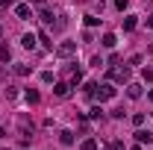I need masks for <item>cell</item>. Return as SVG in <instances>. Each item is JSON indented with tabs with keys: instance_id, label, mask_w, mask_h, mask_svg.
<instances>
[{
	"instance_id": "cell-10",
	"label": "cell",
	"mask_w": 153,
	"mask_h": 150,
	"mask_svg": "<svg viewBox=\"0 0 153 150\" xmlns=\"http://www.w3.org/2000/svg\"><path fill=\"white\" fill-rule=\"evenodd\" d=\"M59 141H62L65 147H71V144H74V132H71V130H62V132H59Z\"/></svg>"
},
{
	"instance_id": "cell-2",
	"label": "cell",
	"mask_w": 153,
	"mask_h": 150,
	"mask_svg": "<svg viewBox=\"0 0 153 150\" xmlns=\"http://www.w3.org/2000/svg\"><path fill=\"white\" fill-rule=\"evenodd\" d=\"M76 53V41H62L56 47V56H62V59H71Z\"/></svg>"
},
{
	"instance_id": "cell-3",
	"label": "cell",
	"mask_w": 153,
	"mask_h": 150,
	"mask_svg": "<svg viewBox=\"0 0 153 150\" xmlns=\"http://www.w3.org/2000/svg\"><path fill=\"white\" fill-rule=\"evenodd\" d=\"M109 79L112 82H130V68L124 65V68H112L109 71Z\"/></svg>"
},
{
	"instance_id": "cell-31",
	"label": "cell",
	"mask_w": 153,
	"mask_h": 150,
	"mask_svg": "<svg viewBox=\"0 0 153 150\" xmlns=\"http://www.w3.org/2000/svg\"><path fill=\"white\" fill-rule=\"evenodd\" d=\"M3 135H6V130H3V127H0V138H3Z\"/></svg>"
},
{
	"instance_id": "cell-14",
	"label": "cell",
	"mask_w": 153,
	"mask_h": 150,
	"mask_svg": "<svg viewBox=\"0 0 153 150\" xmlns=\"http://www.w3.org/2000/svg\"><path fill=\"white\" fill-rule=\"evenodd\" d=\"M100 41H103V47H115V44H118V38H115V33H106V36L100 38Z\"/></svg>"
},
{
	"instance_id": "cell-1",
	"label": "cell",
	"mask_w": 153,
	"mask_h": 150,
	"mask_svg": "<svg viewBox=\"0 0 153 150\" xmlns=\"http://www.w3.org/2000/svg\"><path fill=\"white\" fill-rule=\"evenodd\" d=\"M115 94H118V88H115L112 82H103V85H97L94 97H97V100H112Z\"/></svg>"
},
{
	"instance_id": "cell-21",
	"label": "cell",
	"mask_w": 153,
	"mask_h": 150,
	"mask_svg": "<svg viewBox=\"0 0 153 150\" xmlns=\"http://www.w3.org/2000/svg\"><path fill=\"white\" fill-rule=\"evenodd\" d=\"M97 24H100L97 15H85V27H97Z\"/></svg>"
},
{
	"instance_id": "cell-23",
	"label": "cell",
	"mask_w": 153,
	"mask_h": 150,
	"mask_svg": "<svg viewBox=\"0 0 153 150\" xmlns=\"http://www.w3.org/2000/svg\"><path fill=\"white\" fill-rule=\"evenodd\" d=\"M133 124H135V127H141V124H144V112H135L133 115Z\"/></svg>"
},
{
	"instance_id": "cell-32",
	"label": "cell",
	"mask_w": 153,
	"mask_h": 150,
	"mask_svg": "<svg viewBox=\"0 0 153 150\" xmlns=\"http://www.w3.org/2000/svg\"><path fill=\"white\" fill-rule=\"evenodd\" d=\"M147 97H150V100H153V88H150V91H147Z\"/></svg>"
},
{
	"instance_id": "cell-20",
	"label": "cell",
	"mask_w": 153,
	"mask_h": 150,
	"mask_svg": "<svg viewBox=\"0 0 153 150\" xmlns=\"http://www.w3.org/2000/svg\"><path fill=\"white\" fill-rule=\"evenodd\" d=\"M135 24H138V21H135V18H124V30L130 33V30H135Z\"/></svg>"
},
{
	"instance_id": "cell-26",
	"label": "cell",
	"mask_w": 153,
	"mask_h": 150,
	"mask_svg": "<svg viewBox=\"0 0 153 150\" xmlns=\"http://www.w3.org/2000/svg\"><path fill=\"white\" fill-rule=\"evenodd\" d=\"M127 3H130V0H115V9H121V12H124V9H127Z\"/></svg>"
},
{
	"instance_id": "cell-17",
	"label": "cell",
	"mask_w": 153,
	"mask_h": 150,
	"mask_svg": "<svg viewBox=\"0 0 153 150\" xmlns=\"http://www.w3.org/2000/svg\"><path fill=\"white\" fill-rule=\"evenodd\" d=\"M79 82H82V71H74V74H71V88H76Z\"/></svg>"
},
{
	"instance_id": "cell-35",
	"label": "cell",
	"mask_w": 153,
	"mask_h": 150,
	"mask_svg": "<svg viewBox=\"0 0 153 150\" xmlns=\"http://www.w3.org/2000/svg\"><path fill=\"white\" fill-rule=\"evenodd\" d=\"M103 150H109V147H103Z\"/></svg>"
},
{
	"instance_id": "cell-27",
	"label": "cell",
	"mask_w": 153,
	"mask_h": 150,
	"mask_svg": "<svg viewBox=\"0 0 153 150\" xmlns=\"http://www.w3.org/2000/svg\"><path fill=\"white\" fill-rule=\"evenodd\" d=\"M144 79H150V82H153V68H144Z\"/></svg>"
},
{
	"instance_id": "cell-19",
	"label": "cell",
	"mask_w": 153,
	"mask_h": 150,
	"mask_svg": "<svg viewBox=\"0 0 153 150\" xmlns=\"http://www.w3.org/2000/svg\"><path fill=\"white\" fill-rule=\"evenodd\" d=\"M88 118H91V121H100V118H103V109H100V106H94V109L88 112Z\"/></svg>"
},
{
	"instance_id": "cell-33",
	"label": "cell",
	"mask_w": 153,
	"mask_h": 150,
	"mask_svg": "<svg viewBox=\"0 0 153 150\" xmlns=\"http://www.w3.org/2000/svg\"><path fill=\"white\" fill-rule=\"evenodd\" d=\"M0 41H3V27H0Z\"/></svg>"
},
{
	"instance_id": "cell-24",
	"label": "cell",
	"mask_w": 153,
	"mask_h": 150,
	"mask_svg": "<svg viewBox=\"0 0 153 150\" xmlns=\"http://www.w3.org/2000/svg\"><path fill=\"white\" fill-rule=\"evenodd\" d=\"M41 41H44V47H47V50H53V41H50V36H47V33H41Z\"/></svg>"
},
{
	"instance_id": "cell-13",
	"label": "cell",
	"mask_w": 153,
	"mask_h": 150,
	"mask_svg": "<svg viewBox=\"0 0 153 150\" xmlns=\"http://www.w3.org/2000/svg\"><path fill=\"white\" fill-rule=\"evenodd\" d=\"M24 97H27V103H38V100H41V94H38L36 88H27V91H24Z\"/></svg>"
},
{
	"instance_id": "cell-9",
	"label": "cell",
	"mask_w": 153,
	"mask_h": 150,
	"mask_svg": "<svg viewBox=\"0 0 153 150\" xmlns=\"http://www.w3.org/2000/svg\"><path fill=\"white\" fill-rule=\"evenodd\" d=\"M36 41H38V38L33 36V33H27V36H21V44H24L27 50H36Z\"/></svg>"
},
{
	"instance_id": "cell-29",
	"label": "cell",
	"mask_w": 153,
	"mask_h": 150,
	"mask_svg": "<svg viewBox=\"0 0 153 150\" xmlns=\"http://www.w3.org/2000/svg\"><path fill=\"white\" fill-rule=\"evenodd\" d=\"M130 150H141V144H138V141H135V144H133V147H130Z\"/></svg>"
},
{
	"instance_id": "cell-15",
	"label": "cell",
	"mask_w": 153,
	"mask_h": 150,
	"mask_svg": "<svg viewBox=\"0 0 153 150\" xmlns=\"http://www.w3.org/2000/svg\"><path fill=\"white\" fill-rule=\"evenodd\" d=\"M12 59V50H9V44H0V62H9Z\"/></svg>"
},
{
	"instance_id": "cell-11",
	"label": "cell",
	"mask_w": 153,
	"mask_h": 150,
	"mask_svg": "<svg viewBox=\"0 0 153 150\" xmlns=\"http://www.w3.org/2000/svg\"><path fill=\"white\" fill-rule=\"evenodd\" d=\"M65 24H68V21H65V15H56V21L50 24V30H53V33H62V30H65Z\"/></svg>"
},
{
	"instance_id": "cell-30",
	"label": "cell",
	"mask_w": 153,
	"mask_h": 150,
	"mask_svg": "<svg viewBox=\"0 0 153 150\" xmlns=\"http://www.w3.org/2000/svg\"><path fill=\"white\" fill-rule=\"evenodd\" d=\"M33 3H38V6H44V0H33Z\"/></svg>"
},
{
	"instance_id": "cell-12",
	"label": "cell",
	"mask_w": 153,
	"mask_h": 150,
	"mask_svg": "<svg viewBox=\"0 0 153 150\" xmlns=\"http://www.w3.org/2000/svg\"><path fill=\"white\" fill-rule=\"evenodd\" d=\"M15 74H18V76H30V74H33V68L24 65V62H18V65H15Z\"/></svg>"
},
{
	"instance_id": "cell-18",
	"label": "cell",
	"mask_w": 153,
	"mask_h": 150,
	"mask_svg": "<svg viewBox=\"0 0 153 150\" xmlns=\"http://www.w3.org/2000/svg\"><path fill=\"white\" fill-rule=\"evenodd\" d=\"M53 18H56V15H53V12H50V9H44V12H41V21H44V24H47V27H50V24H53Z\"/></svg>"
},
{
	"instance_id": "cell-28",
	"label": "cell",
	"mask_w": 153,
	"mask_h": 150,
	"mask_svg": "<svg viewBox=\"0 0 153 150\" xmlns=\"http://www.w3.org/2000/svg\"><path fill=\"white\" fill-rule=\"evenodd\" d=\"M147 27H150V30H153V15H147Z\"/></svg>"
},
{
	"instance_id": "cell-7",
	"label": "cell",
	"mask_w": 153,
	"mask_h": 150,
	"mask_svg": "<svg viewBox=\"0 0 153 150\" xmlns=\"http://www.w3.org/2000/svg\"><path fill=\"white\" fill-rule=\"evenodd\" d=\"M53 94H56V97H62V100H65V97L71 94V82H56V85H53Z\"/></svg>"
},
{
	"instance_id": "cell-6",
	"label": "cell",
	"mask_w": 153,
	"mask_h": 150,
	"mask_svg": "<svg viewBox=\"0 0 153 150\" xmlns=\"http://www.w3.org/2000/svg\"><path fill=\"white\" fill-rule=\"evenodd\" d=\"M18 132H21V138H30V132H33V124H30L27 118H18Z\"/></svg>"
},
{
	"instance_id": "cell-4",
	"label": "cell",
	"mask_w": 153,
	"mask_h": 150,
	"mask_svg": "<svg viewBox=\"0 0 153 150\" xmlns=\"http://www.w3.org/2000/svg\"><path fill=\"white\" fill-rule=\"evenodd\" d=\"M12 9H15V15H18L21 21H30V18H33V9H30L27 3H15Z\"/></svg>"
},
{
	"instance_id": "cell-22",
	"label": "cell",
	"mask_w": 153,
	"mask_h": 150,
	"mask_svg": "<svg viewBox=\"0 0 153 150\" xmlns=\"http://www.w3.org/2000/svg\"><path fill=\"white\" fill-rule=\"evenodd\" d=\"M6 97L15 100V97H18V88H15V85H6Z\"/></svg>"
},
{
	"instance_id": "cell-34",
	"label": "cell",
	"mask_w": 153,
	"mask_h": 150,
	"mask_svg": "<svg viewBox=\"0 0 153 150\" xmlns=\"http://www.w3.org/2000/svg\"><path fill=\"white\" fill-rule=\"evenodd\" d=\"M0 79H3V71H0Z\"/></svg>"
},
{
	"instance_id": "cell-16",
	"label": "cell",
	"mask_w": 153,
	"mask_h": 150,
	"mask_svg": "<svg viewBox=\"0 0 153 150\" xmlns=\"http://www.w3.org/2000/svg\"><path fill=\"white\" fill-rule=\"evenodd\" d=\"M79 150H97V141L94 138H85V141L79 144Z\"/></svg>"
},
{
	"instance_id": "cell-5",
	"label": "cell",
	"mask_w": 153,
	"mask_h": 150,
	"mask_svg": "<svg viewBox=\"0 0 153 150\" xmlns=\"http://www.w3.org/2000/svg\"><path fill=\"white\" fill-rule=\"evenodd\" d=\"M133 135H135V141H138V144H153V132H150V130H135Z\"/></svg>"
},
{
	"instance_id": "cell-25",
	"label": "cell",
	"mask_w": 153,
	"mask_h": 150,
	"mask_svg": "<svg viewBox=\"0 0 153 150\" xmlns=\"http://www.w3.org/2000/svg\"><path fill=\"white\" fill-rule=\"evenodd\" d=\"M15 3H18V0H0V9H12Z\"/></svg>"
},
{
	"instance_id": "cell-8",
	"label": "cell",
	"mask_w": 153,
	"mask_h": 150,
	"mask_svg": "<svg viewBox=\"0 0 153 150\" xmlns=\"http://www.w3.org/2000/svg\"><path fill=\"white\" fill-rule=\"evenodd\" d=\"M127 97H130V100H138V97H141V85H138V82H127Z\"/></svg>"
}]
</instances>
